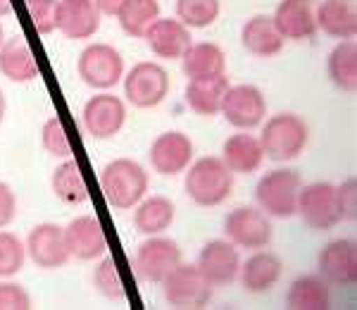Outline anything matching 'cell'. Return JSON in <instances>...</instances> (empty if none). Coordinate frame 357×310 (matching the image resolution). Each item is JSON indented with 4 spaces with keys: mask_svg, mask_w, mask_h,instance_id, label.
Here are the masks:
<instances>
[{
    "mask_svg": "<svg viewBox=\"0 0 357 310\" xmlns=\"http://www.w3.org/2000/svg\"><path fill=\"white\" fill-rule=\"evenodd\" d=\"M148 172L131 158H114L100 172V191L114 210H131L148 193Z\"/></svg>",
    "mask_w": 357,
    "mask_h": 310,
    "instance_id": "6da1fadb",
    "label": "cell"
},
{
    "mask_svg": "<svg viewBox=\"0 0 357 310\" xmlns=\"http://www.w3.org/2000/svg\"><path fill=\"white\" fill-rule=\"evenodd\" d=\"M186 196L200 208H215L231 196L234 191V172L224 165L222 158L205 155L186 168L183 179Z\"/></svg>",
    "mask_w": 357,
    "mask_h": 310,
    "instance_id": "7a4b0ae2",
    "label": "cell"
},
{
    "mask_svg": "<svg viewBox=\"0 0 357 310\" xmlns=\"http://www.w3.org/2000/svg\"><path fill=\"white\" fill-rule=\"evenodd\" d=\"M310 141V127L303 117L293 112L272 115L267 122H262L260 143L264 158L274 163H289V160L301 158Z\"/></svg>",
    "mask_w": 357,
    "mask_h": 310,
    "instance_id": "3957f363",
    "label": "cell"
},
{
    "mask_svg": "<svg viewBox=\"0 0 357 310\" xmlns=\"http://www.w3.org/2000/svg\"><path fill=\"white\" fill-rule=\"evenodd\" d=\"M303 179L301 172L291 168H276L260 177L255 186L257 208L269 217L289 220L298 212V196H301Z\"/></svg>",
    "mask_w": 357,
    "mask_h": 310,
    "instance_id": "277c9868",
    "label": "cell"
},
{
    "mask_svg": "<svg viewBox=\"0 0 357 310\" xmlns=\"http://www.w3.org/2000/svg\"><path fill=\"white\" fill-rule=\"evenodd\" d=\"M79 77L96 91H110L124 77V57L110 43L86 45L77 62Z\"/></svg>",
    "mask_w": 357,
    "mask_h": 310,
    "instance_id": "5b68a950",
    "label": "cell"
},
{
    "mask_svg": "<svg viewBox=\"0 0 357 310\" xmlns=\"http://www.w3.org/2000/svg\"><path fill=\"white\" fill-rule=\"evenodd\" d=\"M165 298L172 308L181 310H200L210 303L212 284L205 279L198 265H186L178 263L162 282Z\"/></svg>",
    "mask_w": 357,
    "mask_h": 310,
    "instance_id": "8992f818",
    "label": "cell"
},
{
    "mask_svg": "<svg viewBox=\"0 0 357 310\" xmlns=\"http://www.w3.org/2000/svg\"><path fill=\"white\" fill-rule=\"evenodd\" d=\"M224 234L236 249L260 251L272 244L274 227L269 215L255 205H238L224 217Z\"/></svg>",
    "mask_w": 357,
    "mask_h": 310,
    "instance_id": "52a82bcc",
    "label": "cell"
},
{
    "mask_svg": "<svg viewBox=\"0 0 357 310\" xmlns=\"http://www.w3.org/2000/svg\"><path fill=\"white\" fill-rule=\"evenodd\" d=\"M303 222L314 232H329L341 222L336 186L331 182H312L301 189L298 196V212Z\"/></svg>",
    "mask_w": 357,
    "mask_h": 310,
    "instance_id": "ba28073f",
    "label": "cell"
},
{
    "mask_svg": "<svg viewBox=\"0 0 357 310\" xmlns=\"http://www.w3.org/2000/svg\"><path fill=\"white\" fill-rule=\"evenodd\" d=\"M169 94V74L158 62H138L124 77V96L134 108H158Z\"/></svg>",
    "mask_w": 357,
    "mask_h": 310,
    "instance_id": "9c48e42d",
    "label": "cell"
},
{
    "mask_svg": "<svg viewBox=\"0 0 357 310\" xmlns=\"http://www.w3.org/2000/svg\"><path fill=\"white\" fill-rule=\"evenodd\" d=\"M222 115L234 129L252 131L267 117V101L262 91L252 84L229 86L222 103Z\"/></svg>",
    "mask_w": 357,
    "mask_h": 310,
    "instance_id": "30bf717a",
    "label": "cell"
},
{
    "mask_svg": "<svg viewBox=\"0 0 357 310\" xmlns=\"http://www.w3.org/2000/svg\"><path fill=\"white\" fill-rule=\"evenodd\" d=\"M181 263V249L174 239L167 237H148L136 249L134 267L138 279L151 284H162L167 274Z\"/></svg>",
    "mask_w": 357,
    "mask_h": 310,
    "instance_id": "8fae6325",
    "label": "cell"
},
{
    "mask_svg": "<svg viewBox=\"0 0 357 310\" xmlns=\"http://www.w3.org/2000/svg\"><path fill=\"white\" fill-rule=\"evenodd\" d=\"M82 122L86 134H91L98 141H107L122 131L126 122V105L119 96L102 91L86 101Z\"/></svg>",
    "mask_w": 357,
    "mask_h": 310,
    "instance_id": "7c38bea8",
    "label": "cell"
},
{
    "mask_svg": "<svg viewBox=\"0 0 357 310\" xmlns=\"http://www.w3.org/2000/svg\"><path fill=\"white\" fill-rule=\"evenodd\" d=\"M26 256L41 270H60L69 263V249L65 241V227L55 222H41L29 232Z\"/></svg>",
    "mask_w": 357,
    "mask_h": 310,
    "instance_id": "4fadbf2b",
    "label": "cell"
},
{
    "mask_svg": "<svg viewBox=\"0 0 357 310\" xmlns=\"http://www.w3.org/2000/svg\"><path fill=\"white\" fill-rule=\"evenodd\" d=\"M200 272L205 274V279L212 286H227L238 277L241 270V256L238 249L229 239H215L207 241L200 249L198 263Z\"/></svg>",
    "mask_w": 357,
    "mask_h": 310,
    "instance_id": "5bb4252c",
    "label": "cell"
},
{
    "mask_svg": "<svg viewBox=\"0 0 357 310\" xmlns=\"http://www.w3.org/2000/svg\"><path fill=\"white\" fill-rule=\"evenodd\" d=\"M148 158H151V165L158 175H181L193 160V141L183 131H165L153 141Z\"/></svg>",
    "mask_w": 357,
    "mask_h": 310,
    "instance_id": "9a60e30c",
    "label": "cell"
},
{
    "mask_svg": "<svg viewBox=\"0 0 357 310\" xmlns=\"http://www.w3.org/2000/svg\"><path fill=\"white\" fill-rule=\"evenodd\" d=\"M100 22L102 13L98 10L96 0H60L57 3L55 27L65 38L84 41V38L96 36Z\"/></svg>",
    "mask_w": 357,
    "mask_h": 310,
    "instance_id": "2e32d148",
    "label": "cell"
},
{
    "mask_svg": "<svg viewBox=\"0 0 357 310\" xmlns=\"http://www.w3.org/2000/svg\"><path fill=\"white\" fill-rule=\"evenodd\" d=\"M65 241L69 256L77 260H98L107 253V234L93 215L74 217L65 227Z\"/></svg>",
    "mask_w": 357,
    "mask_h": 310,
    "instance_id": "e0dca14e",
    "label": "cell"
},
{
    "mask_svg": "<svg viewBox=\"0 0 357 310\" xmlns=\"http://www.w3.org/2000/svg\"><path fill=\"white\" fill-rule=\"evenodd\" d=\"M317 5L314 0H281L276 5L272 20L274 27L279 29L281 38L289 41H305L312 38L319 29H317Z\"/></svg>",
    "mask_w": 357,
    "mask_h": 310,
    "instance_id": "ac0fdd59",
    "label": "cell"
},
{
    "mask_svg": "<svg viewBox=\"0 0 357 310\" xmlns=\"http://www.w3.org/2000/svg\"><path fill=\"white\" fill-rule=\"evenodd\" d=\"M319 272L336 286H353L357 279V246L353 239H333L319 253Z\"/></svg>",
    "mask_w": 357,
    "mask_h": 310,
    "instance_id": "d6986e66",
    "label": "cell"
},
{
    "mask_svg": "<svg viewBox=\"0 0 357 310\" xmlns=\"http://www.w3.org/2000/svg\"><path fill=\"white\" fill-rule=\"evenodd\" d=\"M143 38L153 50V55L162 57V60H181L193 43L191 29L172 17H158Z\"/></svg>",
    "mask_w": 357,
    "mask_h": 310,
    "instance_id": "ffe728a7",
    "label": "cell"
},
{
    "mask_svg": "<svg viewBox=\"0 0 357 310\" xmlns=\"http://www.w3.org/2000/svg\"><path fill=\"white\" fill-rule=\"evenodd\" d=\"M0 74L15 84H29L38 77V65L24 34L5 38L0 48Z\"/></svg>",
    "mask_w": 357,
    "mask_h": 310,
    "instance_id": "44dd1931",
    "label": "cell"
},
{
    "mask_svg": "<svg viewBox=\"0 0 357 310\" xmlns=\"http://www.w3.org/2000/svg\"><path fill=\"white\" fill-rule=\"evenodd\" d=\"M281 272H284L281 258L260 249L248 258L245 263H241L238 277L248 294H267L281 279Z\"/></svg>",
    "mask_w": 357,
    "mask_h": 310,
    "instance_id": "7402d4cb",
    "label": "cell"
},
{
    "mask_svg": "<svg viewBox=\"0 0 357 310\" xmlns=\"http://www.w3.org/2000/svg\"><path fill=\"white\" fill-rule=\"evenodd\" d=\"M222 160L234 175H252V172H257L264 160L260 136L248 134V131L231 134L222 146Z\"/></svg>",
    "mask_w": 357,
    "mask_h": 310,
    "instance_id": "603a6c76",
    "label": "cell"
},
{
    "mask_svg": "<svg viewBox=\"0 0 357 310\" xmlns=\"http://www.w3.org/2000/svg\"><path fill=\"white\" fill-rule=\"evenodd\" d=\"M317 29L331 38L345 41L353 38L357 31V10L355 0H321L314 10Z\"/></svg>",
    "mask_w": 357,
    "mask_h": 310,
    "instance_id": "cb8c5ba5",
    "label": "cell"
},
{
    "mask_svg": "<svg viewBox=\"0 0 357 310\" xmlns=\"http://www.w3.org/2000/svg\"><path fill=\"white\" fill-rule=\"evenodd\" d=\"M241 43L250 55L255 57H274L284 48L279 29L269 15H255L241 27Z\"/></svg>",
    "mask_w": 357,
    "mask_h": 310,
    "instance_id": "d4e9b609",
    "label": "cell"
},
{
    "mask_svg": "<svg viewBox=\"0 0 357 310\" xmlns=\"http://www.w3.org/2000/svg\"><path fill=\"white\" fill-rule=\"evenodd\" d=\"M227 89H229V79L224 74H220V77H207V79H191L186 84V103L200 117H215V115L222 112Z\"/></svg>",
    "mask_w": 357,
    "mask_h": 310,
    "instance_id": "484cf974",
    "label": "cell"
},
{
    "mask_svg": "<svg viewBox=\"0 0 357 310\" xmlns=\"http://www.w3.org/2000/svg\"><path fill=\"white\" fill-rule=\"evenodd\" d=\"M181 70L191 79H207V77H220L227 70V55L217 43L200 41L191 43V48L181 57Z\"/></svg>",
    "mask_w": 357,
    "mask_h": 310,
    "instance_id": "4316f807",
    "label": "cell"
},
{
    "mask_svg": "<svg viewBox=\"0 0 357 310\" xmlns=\"http://www.w3.org/2000/svg\"><path fill=\"white\" fill-rule=\"evenodd\" d=\"M176 217V208L167 196H151L143 198L136 205L134 225L136 232L143 237H158V234L167 232Z\"/></svg>",
    "mask_w": 357,
    "mask_h": 310,
    "instance_id": "83f0119b",
    "label": "cell"
},
{
    "mask_svg": "<svg viewBox=\"0 0 357 310\" xmlns=\"http://www.w3.org/2000/svg\"><path fill=\"white\" fill-rule=\"evenodd\" d=\"M286 306L291 310H329L331 294L326 279L314 274L298 277L286 294Z\"/></svg>",
    "mask_w": 357,
    "mask_h": 310,
    "instance_id": "f1b7e54d",
    "label": "cell"
},
{
    "mask_svg": "<svg viewBox=\"0 0 357 310\" xmlns=\"http://www.w3.org/2000/svg\"><path fill=\"white\" fill-rule=\"evenodd\" d=\"M53 193L62 203L67 205H79L89 200V186H86V179L82 175V168L74 158L62 160L60 165L53 170Z\"/></svg>",
    "mask_w": 357,
    "mask_h": 310,
    "instance_id": "f546056e",
    "label": "cell"
},
{
    "mask_svg": "<svg viewBox=\"0 0 357 310\" xmlns=\"http://www.w3.org/2000/svg\"><path fill=\"white\" fill-rule=\"evenodd\" d=\"M326 72L329 79L338 86L341 91L355 94L357 89V43L353 38L338 41L336 48L329 53L326 60Z\"/></svg>",
    "mask_w": 357,
    "mask_h": 310,
    "instance_id": "4dcf8cb0",
    "label": "cell"
},
{
    "mask_svg": "<svg viewBox=\"0 0 357 310\" xmlns=\"http://www.w3.org/2000/svg\"><path fill=\"white\" fill-rule=\"evenodd\" d=\"M114 17L126 36L143 38L160 17V3L158 0H124Z\"/></svg>",
    "mask_w": 357,
    "mask_h": 310,
    "instance_id": "1f68e13d",
    "label": "cell"
},
{
    "mask_svg": "<svg viewBox=\"0 0 357 310\" xmlns=\"http://www.w3.org/2000/svg\"><path fill=\"white\" fill-rule=\"evenodd\" d=\"M220 17V0H176V20L188 29L212 27Z\"/></svg>",
    "mask_w": 357,
    "mask_h": 310,
    "instance_id": "d6a6232c",
    "label": "cell"
},
{
    "mask_svg": "<svg viewBox=\"0 0 357 310\" xmlns=\"http://www.w3.org/2000/svg\"><path fill=\"white\" fill-rule=\"evenodd\" d=\"M93 286L98 294L105 296L107 301H126V289L122 277H119L117 263L107 253L100 258V263L93 270Z\"/></svg>",
    "mask_w": 357,
    "mask_h": 310,
    "instance_id": "836d02e7",
    "label": "cell"
},
{
    "mask_svg": "<svg viewBox=\"0 0 357 310\" xmlns=\"http://www.w3.org/2000/svg\"><path fill=\"white\" fill-rule=\"evenodd\" d=\"M26 260V244L13 232L0 229V279H10L24 267Z\"/></svg>",
    "mask_w": 357,
    "mask_h": 310,
    "instance_id": "e575fe53",
    "label": "cell"
},
{
    "mask_svg": "<svg viewBox=\"0 0 357 310\" xmlns=\"http://www.w3.org/2000/svg\"><path fill=\"white\" fill-rule=\"evenodd\" d=\"M41 143H43L45 153L53 155L57 160L72 158V143H69V136H67L65 124H62L60 117L45 119V124L41 129Z\"/></svg>",
    "mask_w": 357,
    "mask_h": 310,
    "instance_id": "d590c367",
    "label": "cell"
},
{
    "mask_svg": "<svg viewBox=\"0 0 357 310\" xmlns=\"http://www.w3.org/2000/svg\"><path fill=\"white\" fill-rule=\"evenodd\" d=\"M57 3L60 0H24L26 15L31 20L33 29L43 36L55 31V20H57Z\"/></svg>",
    "mask_w": 357,
    "mask_h": 310,
    "instance_id": "8d00e7d4",
    "label": "cell"
},
{
    "mask_svg": "<svg viewBox=\"0 0 357 310\" xmlns=\"http://www.w3.org/2000/svg\"><path fill=\"white\" fill-rule=\"evenodd\" d=\"M0 310H31V296L24 286L0 282Z\"/></svg>",
    "mask_w": 357,
    "mask_h": 310,
    "instance_id": "74e56055",
    "label": "cell"
},
{
    "mask_svg": "<svg viewBox=\"0 0 357 310\" xmlns=\"http://www.w3.org/2000/svg\"><path fill=\"white\" fill-rule=\"evenodd\" d=\"M338 210H341V220L353 222L357 217V182L355 177H348L343 184L336 186Z\"/></svg>",
    "mask_w": 357,
    "mask_h": 310,
    "instance_id": "f35d334b",
    "label": "cell"
},
{
    "mask_svg": "<svg viewBox=\"0 0 357 310\" xmlns=\"http://www.w3.org/2000/svg\"><path fill=\"white\" fill-rule=\"evenodd\" d=\"M17 215V196L10 184L0 182V229H5Z\"/></svg>",
    "mask_w": 357,
    "mask_h": 310,
    "instance_id": "ab89813d",
    "label": "cell"
},
{
    "mask_svg": "<svg viewBox=\"0 0 357 310\" xmlns=\"http://www.w3.org/2000/svg\"><path fill=\"white\" fill-rule=\"evenodd\" d=\"M124 0H96L98 10H100L102 15H117L119 5H122Z\"/></svg>",
    "mask_w": 357,
    "mask_h": 310,
    "instance_id": "60d3db41",
    "label": "cell"
},
{
    "mask_svg": "<svg viewBox=\"0 0 357 310\" xmlns=\"http://www.w3.org/2000/svg\"><path fill=\"white\" fill-rule=\"evenodd\" d=\"M13 13V0H0V17Z\"/></svg>",
    "mask_w": 357,
    "mask_h": 310,
    "instance_id": "b9f144b4",
    "label": "cell"
},
{
    "mask_svg": "<svg viewBox=\"0 0 357 310\" xmlns=\"http://www.w3.org/2000/svg\"><path fill=\"white\" fill-rule=\"evenodd\" d=\"M3 119H5V94L0 89V124H3Z\"/></svg>",
    "mask_w": 357,
    "mask_h": 310,
    "instance_id": "7bdbcfd3",
    "label": "cell"
},
{
    "mask_svg": "<svg viewBox=\"0 0 357 310\" xmlns=\"http://www.w3.org/2000/svg\"><path fill=\"white\" fill-rule=\"evenodd\" d=\"M5 43V29H3V22H0V48H3Z\"/></svg>",
    "mask_w": 357,
    "mask_h": 310,
    "instance_id": "ee69618b",
    "label": "cell"
}]
</instances>
